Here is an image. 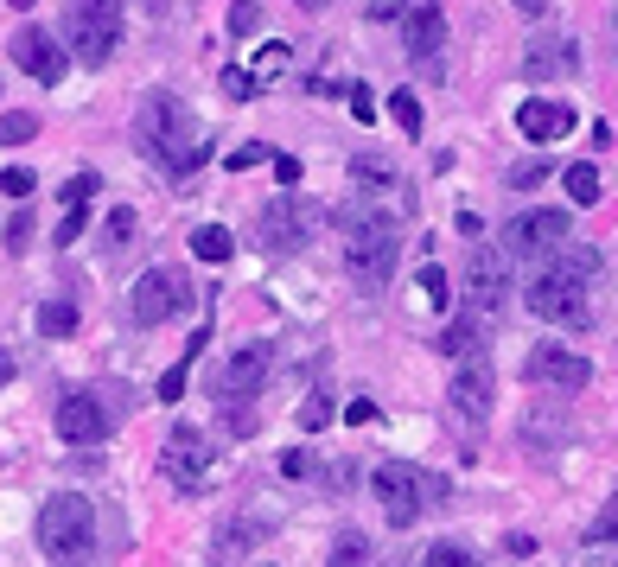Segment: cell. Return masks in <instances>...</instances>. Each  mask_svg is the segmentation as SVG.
Wrapping results in <instances>:
<instances>
[{
	"label": "cell",
	"mask_w": 618,
	"mask_h": 567,
	"mask_svg": "<svg viewBox=\"0 0 618 567\" xmlns=\"http://www.w3.org/2000/svg\"><path fill=\"white\" fill-rule=\"evenodd\" d=\"M134 134H141V147L160 160V173H173V179H192L204 166V141H192V122H185L179 96H147Z\"/></svg>",
	"instance_id": "1"
},
{
	"label": "cell",
	"mask_w": 618,
	"mask_h": 567,
	"mask_svg": "<svg viewBox=\"0 0 618 567\" xmlns=\"http://www.w3.org/2000/svg\"><path fill=\"white\" fill-rule=\"evenodd\" d=\"M96 542V504L83 491H58L39 510V548L51 561H83Z\"/></svg>",
	"instance_id": "2"
},
{
	"label": "cell",
	"mask_w": 618,
	"mask_h": 567,
	"mask_svg": "<svg viewBox=\"0 0 618 567\" xmlns=\"http://www.w3.org/2000/svg\"><path fill=\"white\" fill-rule=\"evenodd\" d=\"M523 306L536 319H548V325H593V313H587V274L568 268V262L529 274V281H523Z\"/></svg>",
	"instance_id": "3"
},
{
	"label": "cell",
	"mask_w": 618,
	"mask_h": 567,
	"mask_svg": "<svg viewBox=\"0 0 618 567\" xmlns=\"http://www.w3.org/2000/svg\"><path fill=\"white\" fill-rule=\"evenodd\" d=\"M345 268L351 281L364 287V294H376V287L396 274V230H389L383 217H345Z\"/></svg>",
	"instance_id": "4"
},
{
	"label": "cell",
	"mask_w": 618,
	"mask_h": 567,
	"mask_svg": "<svg viewBox=\"0 0 618 567\" xmlns=\"http://www.w3.org/2000/svg\"><path fill=\"white\" fill-rule=\"evenodd\" d=\"M64 45H71L77 64H109L115 45H122V13H115V0H77L71 20H64Z\"/></svg>",
	"instance_id": "5"
},
{
	"label": "cell",
	"mask_w": 618,
	"mask_h": 567,
	"mask_svg": "<svg viewBox=\"0 0 618 567\" xmlns=\"http://www.w3.org/2000/svg\"><path fill=\"white\" fill-rule=\"evenodd\" d=\"M51 427H58L64 446H102L122 421H115V408H109V395H102V389H71V395H58Z\"/></svg>",
	"instance_id": "6"
},
{
	"label": "cell",
	"mask_w": 618,
	"mask_h": 567,
	"mask_svg": "<svg viewBox=\"0 0 618 567\" xmlns=\"http://www.w3.org/2000/svg\"><path fill=\"white\" fill-rule=\"evenodd\" d=\"M185 306H192V274L185 268H147L141 281H134V325H166L179 319Z\"/></svg>",
	"instance_id": "7"
},
{
	"label": "cell",
	"mask_w": 618,
	"mask_h": 567,
	"mask_svg": "<svg viewBox=\"0 0 618 567\" xmlns=\"http://www.w3.org/2000/svg\"><path fill=\"white\" fill-rule=\"evenodd\" d=\"M313 230H319V211H306L294 198H274V204H262V217H255V243L268 255H300L313 243Z\"/></svg>",
	"instance_id": "8"
},
{
	"label": "cell",
	"mask_w": 618,
	"mask_h": 567,
	"mask_svg": "<svg viewBox=\"0 0 618 567\" xmlns=\"http://www.w3.org/2000/svg\"><path fill=\"white\" fill-rule=\"evenodd\" d=\"M561 243H568V211H523V217H510V230H504V249L517 255V262H548Z\"/></svg>",
	"instance_id": "9"
},
{
	"label": "cell",
	"mask_w": 618,
	"mask_h": 567,
	"mask_svg": "<svg viewBox=\"0 0 618 567\" xmlns=\"http://www.w3.org/2000/svg\"><path fill=\"white\" fill-rule=\"evenodd\" d=\"M510 249H472V268H466V313L478 319H497L510 306V268H504Z\"/></svg>",
	"instance_id": "10"
},
{
	"label": "cell",
	"mask_w": 618,
	"mask_h": 567,
	"mask_svg": "<svg viewBox=\"0 0 618 567\" xmlns=\"http://www.w3.org/2000/svg\"><path fill=\"white\" fill-rule=\"evenodd\" d=\"M523 376L536 389H555V395H580L587 389V376H593V364L580 351H568V345H536L523 357Z\"/></svg>",
	"instance_id": "11"
},
{
	"label": "cell",
	"mask_w": 618,
	"mask_h": 567,
	"mask_svg": "<svg viewBox=\"0 0 618 567\" xmlns=\"http://www.w3.org/2000/svg\"><path fill=\"white\" fill-rule=\"evenodd\" d=\"M446 395H453V408L466 421H485L491 415V395H497V376H491V357L485 351H466L453 370V383H446Z\"/></svg>",
	"instance_id": "12"
},
{
	"label": "cell",
	"mask_w": 618,
	"mask_h": 567,
	"mask_svg": "<svg viewBox=\"0 0 618 567\" xmlns=\"http://www.w3.org/2000/svg\"><path fill=\"white\" fill-rule=\"evenodd\" d=\"M160 472L173 478L179 491L204 485V472H211V446H204L198 427H173V440H166V453H160Z\"/></svg>",
	"instance_id": "13"
},
{
	"label": "cell",
	"mask_w": 618,
	"mask_h": 567,
	"mask_svg": "<svg viewBox=\"0 0 618 567\" xmlns=\"http://www.w3.org/2000/svg\"><path fill=\"white\" fill-rule=\"evenodd\" d=\"M370 491L383 497V510H389V523L408 529L421 517V472L415 466H376L370 472Z\"/></svg>",
	"instance_id": "14"
},
{
	"label": "cell",
	"mask_w": 618,
	"mask_h": 567,
	"mask_svg": "<svg viewBox=\"0 0 618 567\" xmlns=\"http://www.w3.org/2000/svg\"><path fill=\"white\" fill-rule=\"evenodd\" d=\"M64 51H71V45H58L45 26H20V32H13V64H20L32 83H58L64 77Z\"/></svg>",
	"instance_id": "15"
},
{
	"label": "cell",
	"mask_w": 618,
	"mask_h": 567,
	"mask_svg": "<svg viewBox=\"0 0 618 567\" xmlns=\"http://www.w3.org/2000/svg\"><path fill=\"white\" fill-rule=\"evenodd\" d=\"M268 383V345H243L230 357V364L217 370V402H230V408H243L255 389Z\"/></svg>",
	"instance_id": "16"
},
{
	"label": "cell",
	"mask_w": 618,
	"mask_h": 567,
	"mask_svg": "<svg viewBox=\"0 0 618 567\" xmlns=\"http://www.w3.org/2000/svg\"><path fill=\"white\" fill-rule=\"evenodd\" d=\"M402 45H408V58H434V51L446 45V7L440 0H415V7H408Z\"/></svg>",
	"instance_id": "17"
},
{
	"label": "cell",
	"mask_w": 618,
	"mask_h": 567,
	"mask_svg": "<svg viewBox=\"0 0 618 567\" xmlns=\"http://www.w3.org/2000/svg\"><path fill=\"white\" fill-rule=\"evenodd\" d=\"M517 128H523V141H561V134H574V109H561L548 96H529L517 109Z\"/></svg>",
	"instance_id": "18"
},
{
	"label": "cell",
	"mask_w": 618,
	"mask_h": 567,
	"mask_svg": "<svg viewBox=\"0 0 618 567\" xmlns=\"http://www.w3.org/2000/svg\"><path fill=\"white\" fill-rule=\"evenodd\" d=\"M580 64V45L574 39H536L523 51V77L529 83H548V77H561V71H574Z\"/></svg>",
	"instance_id": "19"
},
{
	"label": "cell",
	"mask_w": 618,
	"mask_h": 567,
	"mask_svg": "<svg viewBox=\"0 0 618 567\" xmlns=\"http://www.w3.org/2000/svg\"><path fill=\"white\" fill-rule=\"evenodd\" d=\"M192 255H198V262H211V268H223L236 255V236L223 230V223H198V230H192Z\"/></svg>",
	"instance_id": "20"
},
{
	"label": "cell",
	"mask_w": 618,
	"mask_h": 567,
	"mask_svg": "<svg viewBox=\"0 0 618 567\" xmlns=\"http://www.w3.org/2000/svg\"><path fill=\"white\" fill-rule=\"evenodd\" d=\"M262 536H268V523H255V517H236V523L217 536V555H223V561H230V555H249V548L262 542Z\"/></svg>",
	"instance_id": "21"
},
{
	"label": "cell",
	"mask_w": 618,
	"mask_h": 567,
	"mask_svg": "<svg viewBox=\"0 0 618 567\" xmlns=\"http://www.w3.org/2000/svg\"><path fill=\"white\" fill-rule=\"evenodd\" d=\"M440 351L446 357H466V351H478V313H459L453 325L440 332Z\"/></svg>",
	"instance_id": "22"
},
{
	"label": "cell",
	"mask_w": 618,
	"mask_h": 567,
	"mask_svg": "<svg viewBox=\"0 0 618 567\" xmlns=\"http://www.w3.org/2000/svg\"><path fill=\"white\" fill-rule=\"evenodd\" d=\"M39 332H45V338H71V332H77V306H71V300H45V306H39Z\"/></svg>",
	"instance_id": "23"
},
{
	"label": "cell",
	"mask_w": 618,
	"mask_h": 567,
	"mask_svg": "<svg viewBox=\"0 0 618 567\" xmlns=\"http://www.w3.org/2000/svg\"><path fill=\"white\" fill-rule=\"evenodd\" d=\"M561 185H568L574 204H599V173H593V166H568V173H561Z\"/></svg>",
	"instance_id": "24"
},
{
	"label": "cell",
	"mask_w": 618,
	"mask_h": 567,
	"mask_svg": "<svg viewBox=\"0 0 618 567\" xmlns=\"http://www.w3.org/2000/svg\"><path fill=\"white\" fill-rule=\"evenodd\" d=\"M230 32L236 39H255L262 32V0H230Z\"/></svg>",
	"instance_id": "25"
},
{
	"label": "cell",
	"mask_w": 618,
	"mask_h": 567,
	"mask_svg": "<svg viewBox=\"0 0 618 567\" xmlns=\"http://www.w3.org/2000/svg\"><path fill=\"white\" fill-rule=\"evenodd\" d=\"M32 134H39V115H26V109H7V122H0V141H7V147H26Z\"/></svg>",
	"instance_id": "26"
},
{
	"label": "cell",
	"mask_w": 618,
	"mask_h": 567,
	"mask_svg": "<svg viewBox=\"0 0 618 567\" xmlns=\"http://www.w3.org/2000/svg\"><path fill=\"white\" fill-rule=\"evenodd\" d=\"M542 179H548V160H517V166L504 173V185H510V192H536Z\"/></svg>",
	"instance_id": "27"
},
{
	"label": "cell",
	"mask_w": 618,
	"mask_h": 567,
	"mask_svg": "<svg viewBox=\"0 0 618 567\" xmlns=\"http://www.w3.org/2000/svg\"><path fill=\"white\" fill-rule=\"evenodd\" d=\"M300 427H306V434H319V427H332V395H306V402H300Z\"/></svg>",
	"instance_id": "28"
},
{
	"label": "cell",
	"mask_w": 618,
	"mask_h": 567,
	"mask_svg": "<svg viewBox=\"0 0 618 567\" xmlns=\"http://www.w3.org/2000/svg\"><path fill=\"white\" fill-rule=\"evenodd\" d=\"M90 198H77V204H64V217H58V249H71L77 236H83V223H90V211H83Z\"/></svg>",
	"instance_id": "29"
},
{
	"label": "cell",
	"mask_w": 618,
	"mask_h": 567,
	"mask_svg": "<svg viewBox=\"0 0 618 567\" xmlns=\"http://www.w3.org/2000/svg\"><path fill=\"white\" fill-rule=\"evenodd\" d=\"M313 472H319V459L306 453V446H294V453H281V478H287V485H306Z\"/></svg>",
	"instance_id": "30"
},
{
	"label": "cell",
	"mask_w": 618,
	"mask_h": 567,
	"mask_svg": "<svg viewBox=\"0 0 618 567\" xmlns=\"http://www.w3.org/2000/svg\"><path fill=\"white\" fill-rule=\"evenodd\" d=\"M389 115H396L408 134H421V96H415V90H396V96H389Z\"/></svg>",
	"instance_id": "31"
},
{
	"label": "cell",
	"mask_w": 618,
	"mask_h": 567,
	"mask_svg": "<svg viewBox=\"0 0 618 567\" xmlns=\"http://www.w3.org/2000/svg\"><path fill=\"white\" fill-rule=\"evenodd\" d=\"M351 179H357V185H389L396 173H389V160H370V153H357V160H351Z\"/></svg>",
	"instance_id": "32"
},
{
	"label": "cell",
	"mask_w": 618,
	"mask_h": 567,
	"mask_svg": "<svg viewBox=\"0 0 618 567\" xmlns=\"http://www.w3.org/2000/svg\"><path fill=\"white\" fill-rule=\"evenodd\" d=\"M332 561H370V536L364 529H345V536L332 542Z\"/></svg>",
	"instance_id": "33"
},
{
	"label": "cell",
	"mask_w": 618,
	"mask_h": 567,
	"mask_svg": "<svg viewBox=\"0 0 618 567\" xmlns=\"http://www.w3.org/2000/svg\"><path fill=\"white\" fill-rule=\"evenodd\" d=\"M281 64H287V45H281V39H268L262 51H255V77H262V83L281 77Z\"/></svg>",
	"instance_id": "34"
},
{
	"label": "cell",
	"mask_w": 618,
	"mask_h": 567,
	"mask_svg": "<svg viewBox=\"0 0 618 567\" xmlns=\"http://www.w3.org/2000/svg\"><path fill=\"white\" fill-rule=\"evenodd\" d=\"M587 542H618V497H612L606 510H599L593 523H587Z\"/></svg>",
	"instance_id": "35"
},
{
	"label": "cell",
	"mask_w": 618,
	"mask_h": 567,
	"mask_svg": "<svg viewBox=\"0 0 618 567\" xmlns=\"http://www.w3.org/2000/svg\"><path fill=\"white\" fill-rule=\"evenodd\" d=\"M223 90H230L236 102H249L255 90H262V77H255V71H236V64H230V71H223Z\"/></svg>",
	"instance_id": "36"
},
{
	"label": "cell",
	"mask_w": 618,
	"mask_h": 567,
	"mask_svg": "<svg viewBox=\"0 0 618 567\" xmlns=\"http://www.w3.org/2000/svg\"><path fill=\"white\" fill-rule=\"evenodd\" d=\"M0 192H7V204L32 198V173H26V166H7V173H0Z\"/></svg>",
	"instance_id": "37"
},
{
	"label": "cell",
	"mask_w": 618,
	"mask_h": 567,
	"mask_svg": "<svg viewBox=\"0 0 618 567\" xmlns=\"http://www.w3.org/2000/svg\"><path fill=\"white\" fill-rule=\"evenodd\" d=\"M427 561H434V567H466L472 548L466 542H434V548H427Z\"/></svg>",
	"instance_id": "38"
},
{
	"label": "cell",
	"mask_w": 618,
	"mask_h": 567,
	"mask_svg": "<svg viewBox=\"0 0 618 567\" xmlns=\"http://www.w3.org/2000/svg\"><path fill=\"white\" fill-rule=\"evenodd\" d=\"M421 294L434 313H446V268H421Z\"/></svg>",
	"instance_id": "39"
},
{
	"label": "cell",
	"mask_w": 618,
	"mask_h": 567,
	"mask_svg": "<svg viewBox=\"0 0 618 567\" xmlns=\"http://www.w3.org/2000/svg\"><path fill=\"white\" fill-rule=\"evenodd\" d=\"M262 160H274V153H268L262 141H243V147L230 153V173H249V166H262Z\"/></svg>",
	"instance_id": "40"
},
{
	"label": "cell",
	"mask_w": 618,
	"mask_h": 567,
	"mask_svg": "<svg viewBox=\"0 0 618 567\" xmlns=\"http://www.w3.org/2000/svg\"><path fill=\"white\" fill-rule=\"evenodd\" d=\"M408 7H415V0H370V20H376V26H389V20H408Z\"/></svg>",
	"instance_id": "41"
},
{
	"label": "cell",
	"mask_w": 618,
	"mask_h": 567,
	"mask_svg": "<svg viewBox=\"0 0 618 567\" xmlns=\"http://www.w3.org/2000/svg\"><path fill=\"white\" fill-rule=\"evenodd\" d=\"M268 166H274V179H281V185H300V173H306V166L294 160V153H274Z\"/></svg>",
	"instance_id": "42"
},
{
	"label": "cell",
	"mask_w": 618,
	"mask_h": 567,
	"mask_svg": "<svg viewBox=\"0 0 618 567\" xmlns=\"http://www.w3.org/2000/svg\"><path fill=\"white\" fill-rule=\"evenodd\" d=\"M351 115H357V122H376V102H370V83H351Z\"/></svg>",
	"instance_id": "43"
},
{
	"label": "cell",
	"mask_w": 618,
	"mask_h": 567,
	"mask_svg": "<svg viewBox=\"0 0 618 567\" xmlns=\"http://www.w3.org/2000/svg\"><path fill=\"white\" fill-rule=\"evenodd\" d=\"M345 421H351V427H376V421H383V408H376V402H351Z\"/></svg>",
	"instance_id": "44"
},
{
	"label": "cell",
	"mask_w": 618,
	"mask_h": 567,
	"mask_svg": "<svg viewBox=\"0 0 618 567\" xmlns=\"http://www.w3.org/2000/svg\"><path fill=\"white\" fill-rule=\"evenodd\" d=\"M26 236H32V223H26V217H7V255H20Z\"/></svg>",
	"instance_id": "45"
},
{
	"label": "cell",
	"mask_w": 618,
	"mask_h": 567,
	"mask_svg": "<svg viewBox=\"0 0 618 567\" xmlns=\"http://www.w3.org/2000/svg\"><path fill=\"white\" fill-rule=\"evenodd\" d=\"M179 395H185V364L160 376V402H179Z\"/></svg>",
	"instance_id": "46"
},
{
	"label": "cell",
	"mask_w": 618,
	"mask_h": 567,
	"mask_svg": "<svg viewBox=\"0 0 618 567\" xmlns=\"http://www.w3.org/2000/svg\"><path fill=\"white\" fill-rule=\"evenodd\" d=\"M128 236H134V211H115L109 217V243H128Z\"/></svg>",
	"instance_id": "47"
},
{
	"label": "cell",
	"mask_w": 618,
	"mask_h": 567,
	"mask_svg": "<svg viewBox=\"0 0 618 567\" xmlns=\"http://www.w3.org/2000/svg\"><path fill=\"white\" fill-rule=\"evenodd\" d=\"M561 262H568V268H580V274H587V281L599 274V255H593V249H574V255H561Z\"/></svg>",
	"instance_id": "48"
},
{
	"label": "cell",
	"mask_w": 618,
	"mask_h": 567,
	"mask_svg": "<svg viewBox=\"0 0 618 567\" xmlns=\"http://www.w3.org/2000/svg\"><path fill=\"white\" fill-rule=\"evenodd\" d=\"M504 555H523L529 561V555H536V542H529V536H504Z\"/></svg>",
	"instance_id": "49"
},
{
	"label": "cell",
	"mask_w": 618,
	"mask_h": 567,
	"mask_svg": "<svg viewBox=\"0 0 618 567\" xmlns=\"http://www.w3.org/2000/svg\"><path fill=\"white\" fill-rule=\"evenodd\" d=\"M517 7H523V20H542V13H548V0H517Z\"/></svg>",
	"instance_id": "50"
},
{
	"label": "cell",
	"mask_w": 618,
	"mask_h": 567,
	"mask_svg": "<svg viewBox=\"0 0 618 567\" xmlns=\"http://www.w3.org/2000/svg\"><path fill=\"white\" fill-rule=\"evenodd\" d=\"M7 7H13V13H32V0H7Z\"/></svg>",
	"instance_id": "51"
},
{
	"label": "cell",
	"mask_w": 618,
	"mask_h": 567,
	"mask_svg": "<svg viewBox=\"0 0 618 567\" xmlns=\"http://www.w3.org/2000/svg\"><path fill=\"white\" fill-rule=\"evenodd\" d=\"M141 7H147V13H166V0H141Z\"/></svg>",
	"instance_id": "52"
},
{
	"label": "cell",
	"mask_w": 618,
	"mask_h": 567,
	"mask_svg": "<svg viewBox=\"0 0 618 567\" xmlns=\"http://www.w3.org/2000/svg\"><path fill=\"white\" fill-rule=\"evenodd\" d=\"M300 7H325V0H300Z\"/></svg>",
	"instance_id": "53"
}]
</instances>
